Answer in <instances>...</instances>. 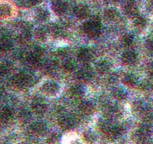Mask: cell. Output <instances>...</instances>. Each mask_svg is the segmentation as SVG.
<instances>
[{
	"label": "cell",
	"instance_id": "obj_32",
	"mask_svg": "<svg viewBox=\"0 0 153 144\" xmlns=\"http://www.w3.org/2000/svg\"><path fill=\"white\" fill-rule=\"evenodd\" d=\"M20 120H23V121H27L30 118V114H29V111L24 110L20 113Z\"/></svg>",
	"mask_w": 153,
	"mask_h": 144
},
{
	"label": "cell",
	"instance_id": "obj_10",
	"mask_svg": "<svg viewBox=\"0 0 153 144\" xmlns=\"http://www.w3.org/2000/svg\"><path fill=\"white\" fill-rule=\"evenodd\" d=\"M94 71L89 65H84L76 72V77L80 81L87 82L92 78Z\"/></svg>",
	"mask_w": 153,
	"mask_h": 144
},
{
	"label": "cell",
	"instance_id": "obj_37",
	"mask_svg": "<svg viewBox=\"0 0 153 144\" xmlns=\"http://www.w3.org/2000/svg\"><path fill=\"white\" fill-rule=\"evenodd\" d=\"M4 72H5V68H4V66L2 65H0V77L4 74Z\"/></svg>",
	"mask_w": 153,
	"mask_h": 144
},
{
	"label": "cell",
	"instance_id": "obj_9",
	"mask_svg": "<svg viewBox=\"0 0 153 144\" xmlns=\"http://www.w3.org/2000/svg\"><path fill=\"white\" fill-rule=\"evenodd\" d=\"M73 13L75 17H76L78 20H86L90 14V9L86 5L78 4L74 7Z\"/></svg>",
	"mask_w": 153,
	"mask_h": 144
},
{
	"label": "cell",
	"instance_id": "obj_19",
	"mask_svg": "<svg viewBox=\"0 0 153 144\" xmlns=\"http://www.w3.org/2000/svg\"><path fill=\"white\" fill-rule=\"evenodd\" d=\"M35 18L40 22H47L51 17V13L47 8L41 7L38 8L35 11Z\"/></svg>",
	"mask_w": 153,
	"mask_h": 144
},
{
	"label": "cell",
	"instance_id": "obj_18",
	"mask_svg": "<svg viewBox=\"0 0 153 144\" xmlns=\"http://www.w3.org/2000/svg\"><path fill=\"white\" fill-rule=\"evenodd\" d=\"M124 11L128 17H131L133 19L137 15H139L137 6L134 2H128L125 6Z\"/></svg>",
	"mask_w": 153,
	"mask_h": 144
},
{
	"label": "cell",
	"instance_id": "obj_16",
	"mask_svg": "<svg viewBox=\"0 0 153 144\" xmlns=\"http://www.w3.org/2000/svg\"><path fill=\"white\" fill-rule=\"evenodd\" d=\"M95 71L99 74H105L110 71L111 68V63L107 59H100L95 63Z\"/></svg>",
	"mask_w": 153,
	"mask_h": 144
},
{
	"label": "cell",
	"instance_id": "obj_8",
	"mask_svg": "<svg viewBox=\"0 0 153 144\" xmlns=\"http://www.w3.org/2000/svg\"><path fill=\"white\" fill-rule=\"evenodd\" d=\"M51 9L57 16H62L68 9V4L64 0H53L51 2Z\"/></svg>",
	"mask_w": 153,
	"mask_h": 144
},
{
	"label": "cell",
	"instance_id": "obj_33",
	"mask_svg": "<svg viewBox=\"0 0 153 144\" xmlns=\"http://www.w3.org/2000/svg\"><path fill=\"white\" fill-rule=\"evenodd\" d=\"M146 48L149 53L153 55V39H149L146 43Z\"/></svg>",
	"mask_w": 153,
	"mask_h": 144
},
{
	"label": "cell",
	"instance_id": "obj_7",
	"mask_svg": "<svg viewBox=\"0 0 153 144\" xmlns=\"http://www.w3.org/2000/svg\"><path fill=\"white\" fill-rule=\"evenodd\" d=\"M30 131L35 136L43 137L48 131V124L41 120L35 121L31 124Z\"/></svg>",
	"mask_w": 153,
	"mask_h": 144
},
{
	"label": "cell",
	"instance_id": "obj_30",
	"mask_svg": "<svg viewBox=\"0 0 153 144\" xmlns=\"http://www.w3.org/2000/svg\"><path fill=\"white\" fill-rule=\"evenodd\" d=\"M60 134L56 132H53V133H51L47 137L46 140H45V142L48 144H57L59 143L60 140Z\"/></svg>",
	"mask_w": 153,
	"mask_h": 144
},
{
	"label": "cell",
	"instance_id": "obj_11",
	"mask_svg": "<svg viewBox=\"0 0 153 144\" xmlns=\"http://www.w3.org/2000/svg\"><path fill=\"white\" fill-rule=\"evenodd\" d=\"M14 14V7L7 1L0 2V19L5 20L11 17Z\"/></svg>",
	"mask_w": 153,
	"mask_h": 144
},
{
	"label": "cell",
	"instance_id": "obj_3",
	"mask_svg": "<svg viewBox=\"0 0 153 144\" xmlns=\"http://www.w3.org/2000/svg\"><path fill=\"white\" fill-rule=\"evenodd\" d=\"M83 31L89 37H98L101 32V25L97 20H88L83 24Z\"/></svg>",
	"mask_w": 153,
	"mask_h": 144
},
{
	"label": "cell",
	"instance_id": "obj_31",
	"mask_svg": "<svg viewBox=\"0 0 153 144\" xmlns=\"http://www.w3.org/2000/svg\"><path fill=\"white\" fill-rule=\"evenodd\" d=\"M143 114L147 123H153V109L145 110Z\"/></svg>",
	"mask_w": 153,
	"mask_h": 144
},
{
	"label": "cell",
	"instance_id": "obj_26",
	"mask_svg": "<svg viewBox=\"0 0 153 144\" xmlns=\"http://www.w3.org/2000/svg\"><path fill=\"white\" fill-rule=\"evenodd\" d=\"M76 62L74 59H68L62 63V69L66 73H71L76 70Z\"/></svg>",
	"mask_w": 153,
	"mask_h": 144
},
{
	"label": "cell",
	"instance_id": "obj_35",
	"mask_svg": "<svg viewBox=\"0 0 153 144\" xmlns=\"http://www.w3.org/2000/svg\"><path fill=\"white\" fill-rule=\"evenodd\" d=\"M148 71L149 75L151 76V77L153 78V62H150V64L148 66Z\"/></svg>",
	"mask_w": 153,
	"mask_h": 144
},
{
	"label": "cell",
	"instance_id": "obj_34",
	"mask_svg": "<svg viewBox=\"0 0 153 144\" xmlns=\"http://www.w3.org/2000/svg\"><path fill=\"white\" fill-rule=\"evenodd\" d=\"M43 0H27L28 3L30 5L32 6H35V5H39L40 3H42Z\"/></svg>",
	"mask_w": 153,
	"mask_h": 144
},
{
	"label": "cell",
	"instance_id": "obj_13",
	"mask_svg": "<svg viewBox=\"0 0 153 144\" xmlns=\"http://www.w3.org/2000/svg\"><path fill=\"white\" fill-rule=\"evenodd\" d=\"M77 59L83 63H88L93 58V52L89 48H81L77 51Z\"/></svg>",
	"mask_w": 153,
	"mask_h": 144
},
{
	"label": "cell",
	"instance_id": "obj_25",
	"mask_svg": "<svg viewBox=\"0 0 153 144\" xmlns=\"http://www.w3.org/2000/svg\"><path fill=\"white\" fill-rule=\"evenodd\" d=\"M12 47V42L6 36H0V52L5 53Z\"/></svg>",
	"mask_w": 153,
	"mask_h": 144
},
{
	"label": "cell",
	"instance_id": "obj_20",
	"mask_svg": "<svg viewBox=\"0 0 153 144\" xmlns=\"http://www.w3.org/2000/svg\"><path fill=\"white\" fill-rule=\"evenodd\" d=\"M49 32H48V28H45L44 26H38L34 29V36L35 39L39 42H43L46 40L48 38V35Z\"/></svg>",
	"mask_w": 153,
	"mask_h": 144
},
{
	"label": "cell",
	"instance_id": "obj_23",
	"mask_svg": "<svg viewBox=\"0 0 153 144\" xmlns=\"http://www.w3.org/2000/svg\"><path fill=\"white\" fill-rule=\"evenodd\" d=\"M83 140L87 144H94L98 140L97 134L92 130H86L83 134Z\"/></svg>",
	"mask_w": 153,
	"mask_h": 144
},
{
	"label": "cell",
	"instance_id": "obj_6",
	"mask_svg": "<svg viewBox=\"0 0 153 144\" xmlns=\"http://www.w3.org/2000/svg\"><path fill=\"white\" fill-rule=\"evenodd\" d=\"M58 125L64 131L72 130L76 125L74 118L69 115H62L58 119Z\"/></svg>",
	"mask_w": 153,
	"mask_h": 144
},
{
	"label": "cell",
	"instance_id": "obj_14",
	"mask_svg": "<svg viewBox=\"0 0 153 144\" xmlns=\"http://www.w3.org/2000/svg\"><path fill=\"white\" fill-rule=\"evenodd\" d=\"M95 106L90 101H83L78 106V111L84 117H89L95 112Z\"/></svg>",
	"mask_w": 153,
	"mask_h": 144
},
{
	"label": "cell",
	"instance_id": "obj_40",
	"mask_svg": "<svg viewBox=\"0 0 153 144\" xmlns=\"http://www.w3.org/2000/svg\"><path fill=\"white\" fill-rule=\"evenodd\" d=\"M149 1H150V2H153V0H149Z\"/></svg>",
	"mask_w": 153,
	"mask_h": 144
},
{
	"label": "cell",
	"instance_id": "obj_17",
	"mask_svg": "<svg viewBox=\"0 0 153 144\" xmlns=\"http://www.w3.org/2000/svg\"><path fill=\"white\" fill-rule=\"evenodd\" d=\"M14 116V111L10 107H3L0 110V122L8 123L11 120Z\"/></svg>",
	"mask_w": 153,
	"mask_h": 144
},
{
	"label": "cell",
	"instance_id": "obj_21",
	"mask_svg": "<svg viewBox=\"0 0 153 144\" xmlns=\"http://www.w3.org/2000/svg\"><path fill=\"white\" fill-rule=\"evenodd\" d=\"M111 94L113 98L117 101H123L127 97V93L121 86H117V87L113 88Z\"/></svg>",
	"mask_w": 153,
	"mask_h": 144
},
{
	"label": "cell",
	"instance_id": "obj_36",
	"mask_svg": "<svg viewBox=\"0 0 153 144\" xmlns=\"http://www.w3.org/2000/svg\"><path fill=\"white\" fill-rule=\"evenodd\" d=\"M69 144H83V143H82L81 141H80L79 140L75 139V140H72L69 143Z\"/></svg>",
	"mask_w": 153,
	"mask_h": 144
},
{
	"label": "cell",
	"instance_id": "obj_27",
	"mask_svg": "<svg viewBox=\"0 0 153 144\" xmlns=\"http://www.w3.org/2000/svg\"><path fill=\"white\" fill-rule=\"evenodd\" d=\"M69 92L72 96L78 98L85 93V88L80 84H75L70 88Z\"/></svg>",
	"mask_w": 153,
	"mask_h": 144
},
{
	"label": "cell",
	"instance_id": "obj_29",
	"mask_svg": "<svg viewBox=\"0 0 153 144\" xmlns=\"http://www.w3.org/2000/svg\"><path fill=\"white\" fill-rule=\"evenodd\" d=\"M134 25L137 29H143L146 26L147 20L144 17H142L140 15H137L134 18L133 20Z\"/></svg>",
	"mask_w": 153,
	"mask_h": 144
},
{
	"label": "cell",
	"instance_id": "obj_4",
	"mask_svg": "<svg viewBox=\"0 0 153 144\" xmlns=\"http://www.w3.org/2000/svg\"><path fill=\"white\" fill-rule=\"evenodd\" d=\"M32 82V77L24 71L19 72L11 79L12 85L17 89H24Z\"/></svg>",
	"mask_w": 153,
	"mask_h": 144
},
{
	"label": "cell",
	"instance_id": "obj_1",
	"mask_svg": "<svg viewBox=\"0 0 153 144\" xmlns=\"http://www.w3.org/2000/svg\"><path fill=\"white\" fill-rule=\"evenodd\" d=\"M152 137L151 128L149 124H144L134 131L131 134L133 142L137 144H146L148 140Z\"/></svg>",
	"mask_w": 153,
	"mask_h": 144
},
{
	"label": "cell",
	"instance_id": "obj_38",
	"mask_svg": "<svg viewBox=\"0 0 153 144\" xmlns=\"http://www.w3.org/2000/svg\"><path fill=\"white\" fill-rule=\"evenodd\" d=\"M121 144H128V143H127L126 142H123V143H121Z\"/></svg>",
	"mask_w": 153,
	"mask_h": 144
},
{
	"label": "cell",
	"instance_id": "obj_24",
	"mask_svg": "<svg viewBox=\"0 0 153 144\" xmlns=\"http://www.w3.org/2000/svg\"><path fill=\"white\" fill-rule=\"evenodd\" d=\"M118 17V11L113 8H109L104 12V18L107 22H113L116 20Z\"/></svg>",
	"mask_w": 153,
	"mask_h": 144
},
{
	"label": "cell",
	"instance_id": "obj_28",
	"mask_svg": "<svg viewBox=\"0 0 153 144\" xmlns=\"http://www.w3.org/2000/svg\"><path fill=\"white\" fill-rule=\"evenodd\" d=\"M134 42V35L131 33H126L122 36L121 43L126 48H129L133 45Z\"/></svg>",
	"mask_w": 153,
	"mask_h": 144
},
{
	"label": "cell",
	"instance_id": "obj_22",
	"mask_svg": "<svg viewBox=\"0 0 153 144\" xmlns=\"http://www.w3.org/2000/svg\"><path fill=\"white\" fill-rule=\"evenodd\" d=\"M123 82L126 86L128 87H134L137 84L138 79L136 75L131 73H128L125 74L123 78Z\"/></svg>",
	"mask_w": 153,
	"mask_h": 144
},
{
	"label": "cell",
	"instance_id": "obj_2",
	"mask_svg": "<svg viewBox=\"0 0 153 144\" xmlns=\"http://www.w3.org/2000/svg\"><path fill=\"white\" fill-rule=\"evenodd\" d=\"M40 91L48 97H55L60 91V85L53 80H46L41 84Z\"/></svg>",
	"mask_w": 153,
	"mask_h": 144
},
{
	"label": "cell",
	"instance_id": "obj_5",
	"mask_svg": "<svg viewBox=\"0 0 153 144\" xmlns=\"http://www.w3.org/2000/svg\"><path fill=\"white\" fill-rule=\"evenodd\" d=\"M31 111L37 116H42L48 111V104L42 98H33L30 104Z\"/></svg>",
	"mask_w": 153,
	"mask_h": 144
},
{
	"label": "cell",
	"instance_id": "obj_15",
	"mask_svg": "<svg viewBox=\"0 0 153 144\" xmlns=\"http://www.w3.org/2000/svg\"><path fill=\"white\" fill-rule=\"evenodd\" d=\"M121 59L123 64L126 65H133L137 60V54L134 51L128 50L125 51L122 54Z\"/></svg>",
	"mask_w": 153,
	"mask_h": 144
},
{
	"label": "cell",
	"instance_id": "obj_12",
	"mask_svg": "<svg viewBox=\"0 0 153 144\" xmlns=\"http://www.w3.org/2000/svg\"><path fill=\"white\" fill-rule=\"evenodd\" d=\"M42 55H43V50H42V48H37L28 54L26 60H27L28 63L30 64L31 65H36L40 62Z\"/></svg>",
	"mask_w": 153,
	"mask_h": 144
},
{
	"label": "cell",
	"instance_id": "obj_39",
	"mask_svg": "<svg viewBox=\"0 0 153 144\" xmlns=\"http://www.w3.org/2000/svg\"><path fill=\"white\" fill-rule=\"evenodd\" d=\"M111 1H113V2H117L119 0H111Z\"/></svg>",
	"mask_w": 153,
	"mask_h": 144
}]
</instances>
